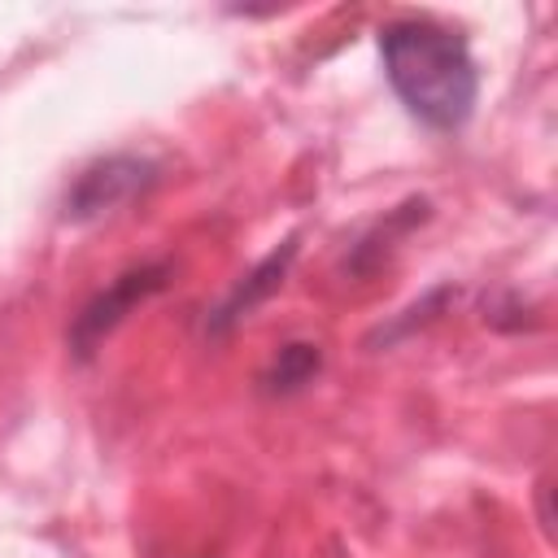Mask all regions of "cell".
Returning a JSON list of instances; mask_svg holds the SVG:
<instances>
[{"instance_id":"obj_1","label":"cell","mask_w":558,"mask_h":558,"mask_svg":"<svg viewBox=\"0 0 558 558\" xmlns=\"http://www.w3.org/2000/svg\"><path fill=\"white\" fill-rule=\"evenodd\" d=\"M384 74L397 100L432 131H458L480 96L471 48L458 31L427 17H401L379 31Z\"/></svg>"},{"instance_id":"obj_3","label":"cell","mask_w":558,"mask_h":558,"mask_svg":"<svg viewBox=\"0 0 558 558\" xmlns=\"http://www.w3.org/2000/svg\"><path fill=\"white\" fill-rule=\"evenodd\" d=\"M148 179V166L135 157H109L100 166H92L74 192H70V218H96L105 209H113L118 201H126L140 183Z\"/></svg>"},{"instance_id":"obj_2","label":"cell","mask_w":558,"mask_h":558,"mask_svg":"<svg viewBox=\"0 0 558 558\" xmlns=\"http://www.w3.org/2000/svg\"><path fill=\"white\" fill-rule=\"evenodd\" d=\"M161 283H166V266H140V270H126L122 279H113L109 292H100V296L78 314V323H74V344H78V353H92V344H96L135 301H144V296L157 292Z\"/></svg>"}]
</instances>
